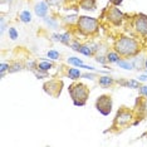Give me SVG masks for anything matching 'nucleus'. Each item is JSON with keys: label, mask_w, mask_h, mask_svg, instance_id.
Returning a JSON list of instances; mask_svg holds the SVG:
<instances>
[{"label": "nucleus", "mask_w": 147, "mask_h": 147, "mask_svg": "<svg viewBox=\"0 0 147 147\" xmlns=\"http://www.w3.org/2000/svg\"><path fill=\"white\" fill-rule=\"evenodd\" d=\"M138 43H137L133 38L129 36H122L115 43V51L118 53L119 55L123 57H132L138 53Z\"/></svg>", "instance_id": "f257e3e1"}, {"label": "nucleus", "mask_w": 147, "mask_h": 147, "mask_svg": "<svg viewBox=\"0 0 147 147\" xmlns=\"http://www.w3.org/2000/svg\"><path fill=\"white\" fill-rule=\"evenodd\" d=\"M136 30L142 35H147V15L145 14H138L136 15L135 20H133Z\"/></svg>", "instance_id": "423d86ee"}, {"label": "nucleus", "mask_w": 147, "mask_h": 147, "mask_svg": "<svg viewBox=\"0 0 147 147\" xmlns=\"http://www.w3.org/2000/svg\"><path fill=\"white\" fill-rule=\"evenodd\" d=\"M129 119H131V115H129V112H127V111H121V112L117 113L116 123H118L119 126H122V125H126V123H128Z\"/></svg>", "instance_id": "6e6552de"}, {"label": "nucleus", "mask_w": 147, "mask_h": 147, "mask_svg": "<svg viewBox=\"0 0 147 147\" xmlns=\"http://www.w3.org/2000/svg\"><path fill=\"white\" fill-rule=\"evenodd\" d=\"M79 52H81L82 54H84V55H92V49L89 48V47H87V45H83V47H81V49H79Z\"/></svg>", "instance_id": "a211bd4d"}, {"label": "nucleus", "mask_w": 147, "mask_h": 147, "mask_svg": "<svg viewBox=\"0 0 147 147\" xmlns=\"http://www.w3.org/2000/svg\"><path fill=\"white\" fill-rule=\"evenodd\" d=\"M108 19L111 20L115 25H119L123 20V14L122 11H119V9L117 8H112L108 13Z\"/></svg>", "instance_id": "0eeeda50"}, {"label": "nucleus", "mask_w": 147, "mask_h": 147, "mask_svg": "<svg viewBox=\"0 0 147 147\" xmlns=\"http://www.w3.org/2000/svg\"><path fill=\"white\" fill-rule=\"evenodd\" d=\"M38 68H39V71L45 72V71H48V69L52 68V63H49V62H42L40 64L38 65Z\"/></svg>", "instance_id": "dca6fc26"}, {"label": "nucleus", "mask_w": 147, "mask_h": 147, "mask_svg": "<svg viewBox=\"0 0 147 147\" xmlns=\"http://www.w3.org/2000/svg\"><path fill=\"white\" fill-rule=\"evenodd\" d=\"M140 93L143 96L147 97V86H143V87H140Z\"/></svg>", "instance_id": "b1692460"}, {"label": "nucleus", "mask_w": 147, "mask_h": 147, "mask_svg": "<svg viewBox=\"0 0 147 147\" xmlns=\"http://www.w3.org/2000/svg\"><path fill=\"white\" fill-rule=\"evenodd\" d=\"M68 76H69V78L71 79L76 81V79H78L79 77H81V72H79L77 68H71L69 69V72H68Z\"/></svg>", "instance_id": "9b49d317"}, {"label": "nucleus", "mask_w": 147, "mask_h": 147, "mask_svg": "<svg viewBox=\"0 0 147 147\" xmlns=\"http://www.w3.org/2000/svg\"><path fill=\"white\" fill-rule=\"evenodd\" d=\"M69 94L72 97V101L74 106H84L89 96L88 87L83 83H73L68 88Z\"/></svg>", "instance_id": "f03ea898"}, {"label": "nucleus", "mask_w": 147, "mask_h": 147, "mask_svg": "<svg viewBox=\"0 0 147 147\" xmlns=\"http://www.w3.org/2000/svg\"><path fill=\"white\" fill-rule=\"evenodd\" d=\"M145 65H146V68H147V58H146V61H145Z\"/></svg>", "instance_id": "cd10ccee"}, {"label": "nucleus", "mask_w": 147, "mask_h": 147, "mask_svg": "<svg viewBox=\"0 0 147 147\" xmlns=\"http://www.w3.org/2000/svg\"><path fill=\"white\" fill-rule=\"evenodd\" d=\"M68 63L69 64H72V65H76V67H82L83 65V62L79 58H76V57H71V58H68Z\"/></svg>", "instance_id": "4468645a"}, {"label": "nucleus", "mask_w": 147, "mask_h": 147, "mask_svg": "<svg viewBox=\"0 0 147 147\" xmlns=\"http://www.w3.org/2000/svg\"><path fill=\"white\" fill-rule=\"evenodd\" d=\"M117 64L119 67H122V68H125V69H132L133 68V63H128V62H125V61H118Z\"/></svg>", "instance_id": "f3484780"}, {"label": "nucleus", "mask_w": 147, "mask_h": 147, "mask_svg": "<svg viewBox=\"0 0 147 147\" xmlns=\"http://www.w3.org/2000/svg\"><path fill=\"white\" fill-rule=\"evenodd\" d=\"M127 86H128V87H133V88H138V87H140V84L136 81H129L128 83H127Z\"/></svg>", "instance_id": "4be33fe9"}, {"label": "nucleus", "mask_w": 147, "mask_h": 147, "mask_svg": "<svg viewBox=\"0 0 147 147\" xmlns=\"http://www.w3.org/2000/svg\"><path fill=\"white\" fill-rule=\"evenodd\" d=\"M20 69H22V65L20 64H15L14 67H11V69H10V71H9V72H16V71H20Z\"/></svg>", "instance_id": "393cba45"}, {"label": "nucleus", "mask_w": 147, "mask_h": 147, "mask_svg": "<svg viewBox=\"0 0 147 147\" xmlns=\"http://www.w3.org/2000/svg\"><path fill=\"white\" fill-rule=\"evenodd\" d=\"M8 68H10V67H9L8 64H5V63H3V64L0 65V71H1V76L4 74V72H5V71H6V69H8Z\"/></svg>", "instance_id": "5701e85b"}, {"label": "nucleus", "mask_w": 147, "mask_h": 147, "mask_svg": "<svg viewBox=\"0 0 147 147\" xmlns=\"http://www.w3.org/2000/svg\"><path fill=\"white\" fill-rule=\"evenodd\" d=\"M62 87H63V82L62 81H49V82H47L43 86V88H44V91L48 93L51 97L57 98V97H59V94H61Z\"/></svg>", "instance_id": "39448f33"}, {"label": "nucleus", "mask_w": 147, "mask_h": 147, "mask_svg": "<svg viewBox=\"0 0 147 147\" xmlns=\"http://www.w3.org/2000/svg\"><path fill=\"white\" fill-rule=\"evenodd\" d=\"M112 83H113V79L109 78V77H102V78L99 79V84L103 87H109Z\"/></svg>", "instance_id": "ddd939ff"}, {"label": "nucleus", "mask_w": 147, "mask_h": 147, "mask_svg": "<svg viewBox=\"0 0 147 147\" xmlns=\"http://www.w3.org/2000/svg\"><path fill=\"white\" fill-rule=\"evenodd\" d=\"M20 20L23 22V23H29L32 20V16H30V13H29L28 10H24L20 14Z\"/></svg>", "instance_id": "2eb2a0df"}, {"label": "nucleus", "mask_w": 147, "mask_h": 147, "mask_svg": "<svg viewBox=\"0 0 147 147\" xmlns=\"http://www.w3.org/2000/svg\"><path fill=\"white\" fill-rule=\"evenodd\" d=\"M48 57L52 59H58L59 58V53L55 52V51H49L48 52Z\"/></svg>", "instance_id": "aec40b11"}, {"label": "nucleus", "mask_w": 147, "mask_h": 147, "mask_svg": "<svg viewBox=\"0 0 147 147\" xmlns=\"http://www.w3.org/2000/svg\"><path fill=\"white\" fill-rule=\"evenodd\" d=\"M109 1H111L115 6H118V5H121V4H122L123 0H109Z\"/></svg>", "instance_id": "a878e982"}, {"label": "nucleus", "mask_w": 147, "mask_h": 147, "mask_svg": "<svg viewBox=\"0 0 147 147\" xmlns=\"http://www.w3.org/2000/svg\"><path fill=\"white\" fill-rule=\"evenodd\" d=\"M58 40L63 42V43H64V44H68V43H69V34H63V35H59Z\"/></svg>", "instance_id": "6ab92c4d"}, {"label": "nucleus", "mask_w": 147, "mask_h": 147, "mask_svg": "<svg viewBox=\"0 0 147 147\" xmlns=\"http://www.w3.org/2000/svg\"><path fill=\"white\" fill-rule=\"evenodd\" d=\"M9 34H10V38L13 39V40L18 38V33H16V30L14 28H9Z\"/></svg>", "instance_id": "412c9836"}, {"label": "nucleus", "mask_w": 147, "mask_h": 147, "mask_svg": "<svg viewBox=\"0 0 147 147\" xmlns=\"http://www.w3.org/2000/svg\"><path fill=\"white\" fill-rule=\"evenodd\" d=\"M81 6L84 10H94L96 9V1L94 0H83L81 3Z\"/></svg>", "instance_id": "9d476101"}, {"label": "nucleus", "mask_w": 147, "mask_h": 147, "mask_svg": "<svg viewBox=\"0 0 147 147\" xmlns=\"http://www.w3.org/2000/svg\"><path fill=\"white\" fill-rule=\"evenodd\" d=\"M96 108L98 109V112H101L103 116H108L112 111V98L111 96L103 94L98 97V99L96 101Z\"/></svg>", "instance_id": "20e7f679"}, {"label": "nucleus", "mask_w": 147, "mask_h": 147, "mask_svg": "<svg viewBox=\"0 0 147 147\" xmlns=\"http://www.w3.org/2000/svg\"><path fill=\"white\" fill-rule=\"evenodd\" d=\"M72 48L74 49V51H78V52H79V49H81V45H79L78 43H74V44L72 45Z\"/></svg>", "instance_id": "bb28decb"}, {"label": "nucleus", "mask_w": 147, "mask_h": 147, "mask_svg": "<svg viewBox=\"0 0 147 147\" xmlns=\"http://www.w3.org/2000/svg\"><path fill=\"white\" fill-rule=\"evenodd\" d=\"M79 32L86 35L93 34L98 30V20L96 18H89V16H79L77 20Z\"/></svg>", "instance_id": "7ed1b4c3"}, {"label": "nucleus", "mask_w": 147, "mask_h": 147, "mask_svg": "<svg viewBox=\"0 0 147 147\" xmlns=\"http://www.w3.org/2000/svg\"><path fill=\"white\" fill-rule=\"evenodd\" d=\"M107 61H108L109 63H117L119 61V55H118V53H113V52H111V53H108L107 54Z\"/></svg>", "instance_id": "f8f14e48"}, {"label": "nucleus", "mask_w": 147, "mask_h": 147, "mask_svg": "<svg viewBox=\"0 0 147 147\" xmlns=\"http://www.w3.org/2000/svg\"><path fill=\"white\" fill-rule=\"evenodd\" d=\"M34 10H35V14L38 16H45L47 13H48V5H47L44 1H40L35 5Z\"/></svg>", "instance_id": "1a4fd4ad"}]
</instances>
